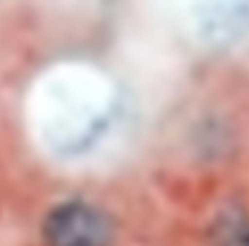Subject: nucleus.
<instances>
[{
  "mask_svg": "<svg viewBox=\"0 0 249 246\" xmlns=\"http://www.w3.org/2000/svg\"><path fill=\"white\" fill-rule=\"evenodd\" d=\"M44 239L49 246H111L114 222L99 208L71 200L49 213Z\"/></svg>",
  "mask_w": 249,
  "mask_h": 246,
  "instance_id": "nucleus-1",
  "label": "nucleus"
},
{
  "mask_svg": "<svg viewBox=\"0 0 249 246\" xmlns=\"http://www.w3.org/2000/svg\"><path fill=\"white\" fill-rule=\"evenodd\" d=\"M211 246H249V217L242 210H225L211 225Z\"/></svg>",
  "mask_w": 249,
  "mask_h": 246,
  "instance_id": "nucleus-2",
  "label": "nucleus"
}]
</instances>
